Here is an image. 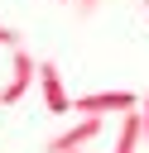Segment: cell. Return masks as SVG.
Returning <instances> with one entry per match:
<instances>
[{"label":"cell","mask_w":149,"mask_h":153,"mask_svg":"<svg viewBox=\"0 0 149 153\" xmlns=\"http://www.w3.org/2000/svg\"><path fill=\"white\" fill-rule=\"evenodd\" d=\"M34 81H38V57L29 48H14V67H10V81L0 86V105H19Z\"/></svg>","instance_id":"6da1fadb"},{"label":"cell","mask_w":149,"mask_h":153,"mask_svg":"<svg viewBox=\"0 0 149 153\" xmlns=\"http://www.w3.org/2000/svg\"><path fill=\"white\" fill-rule=\"evenodd\" d=\"M77 115H125V110H139V96L135 91H91V96H77L72 100Z\"/></svg>","instance_id":"7a4b0ae2"},{"label":"cell","mask_w":149,"mask_h":153,"mask_svg":"<svg viewBox=\"0 0 149 153\" xmlns=\"http://www.w3.org/2000/svg\"><path fill=\"white\" fill-rule=\"evenodd\" d=\"M38 91H43L48 115H67V110H72L67 81H62V72H58V62H53V57H38Z\"/></svg>","instance_id":"3957f363"},{"label":"cell","mask_w":149,"mask_h":153,"mask_svg":"<svg viewBox=\"0 0 149 153\" xmlns=\"http://www.w3.org/2000/svg\"><path fill=\"white\" fill-rule=\"evenodd\" d=\"M101 129H106V120H101V115H82L72 129H62V134H53V139H48V153H82L91 139H101Z\"/></svg>","instance_id":"277c9868"},{"label":"cell","mask_w":149,"mask_h":153,"mask_svg":"<svg viewBox=\"0 0 149 153\" xmlns=\"http://www.w3.org/2000/svg\"><path fill=\"white\" fill-rule=\"evenodd\" d=\"M111 153H144V115L139 110H125L120 115V129H115V148Z\"/></svg>","instance_id":"5b68a950"},{"label":"cell","mask_w":149,"mask_h":153,"mask_svg":"<svg viewBox=\"0 0 149 153\" xmlns=\"http://www.w3.org/2000/svg\"><path fill=\"white\" fill-rule=\"evenodd\" d=\"M0 48H19V33H14L10 24H0Z\"/></svg>","instance_id":"8992f818"},{"label":"cell","mask_w":149,"mask_h":153,"mask_svg":"<svg viewBox=\"0 0 149 153\" xmlns=\"http://www.w3.org/2000/svg\"><path fill=\"white\" fill-rule=\"evenodd\" d=\"M139 115H144V148H149V91L139 96Z\"/></svg>","instance_id":"52a82bcc"},{"label":"cell","mask_w":149,"mask_h":153,"mask_svg":"<svg viewBox=\"0 0 149 153\" xmlns=\"http://www.w3.org/2000/svg\"><path fill=\"white\" fill-rule=\"evenodd\" d=\"M96 5H101V0H77V10H82V14H91Z\"/></svg>","instance_id":"ba28073f"},{"label":"cell","mask_w":149,"mask_h":153,"mask_svg":"<svg viewBox=\"0 0 149 153\" xmlns=\"http://www.w3.org/2000/svg\"><path fill=\"white\" fill-rule=\"evenodd\" d=\"M144 5H149V0H144Z\"/></svg>","instance_id":"9c48e42d"}]
</instances>
